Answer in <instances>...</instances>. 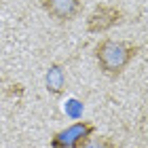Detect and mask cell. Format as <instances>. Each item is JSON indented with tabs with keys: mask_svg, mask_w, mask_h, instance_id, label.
Instances as JSON below:
<instances>
[{
	"mask_svg": "<svg viewBox=\"0 0 148 148\" xmlns=\"http://www.w3.org/2000/svg\"><path fill=\"white\" fill-rule=\"evenodd\" d=\"M95 55H97L99 68L108 74V76H116L138 55V47L133 42H125V40L106 38L95 47Z\"/></svg>",
	"mask_w": 148,
	"mask_h": 148,
	"instance_id": "6da1fadb",
	"label": "cell"
},
{
	"mask_svg": "<svg viewBox=\"0 0 148 148\" xmlns=\"http://www.w3.org/2000/svg\"><path fill=\"white\" fill-rule=\"evenodd\" d=\"M95 131V125L89 123V121H78L66 129L57 131L55 136L51 138V148H78L80 144H85L87 140L93 136Z\"/></svg>",
	"mask_w": 148,
	"mask_h": 148,
	"instance_id": "7a4b0ae2",
	"label": "cell"
},
{
	"mask_svg": "<svg viewBox=\"0 0 148 148\" xmlns=\"http://www.w3.org/2000/svg\"><path fill=\"white\" fill-rule=\"evenodd\" d=\"M121 17H123V13H121L116 6H110V4H99L95 6V11L89 15L87 19V30L93 32V34H99V32H106L114 28Z\"/></svg>",
	"mask_w": 148,
	"mask_h": 148,
	"instance_id": "3957f363",
	"label": "cell"
},
{
	"mask_svg": "<svg viewBox=\"0 0 148 148\" xmlns=\"http://www.w3.org/2000/svg\"><path fill=\"white\" fill-rule=\"evenodd\" d=\"M45 11L59 21L74 19L80 11V0H42Z\"/></svg>",
	"mask_w": 148,
	"mask_h": 148,
	"instance_id": "277c9868",
	"label": "cell"
},
{
	"mask_svg": "<svg viewBox=\"0 0 148 148\" xmlns=\"http://www.w3.org/2000/svg\"><path fill=\"white\" fill-rule=\"evenodd\" d=\"M66 87V74L64 70L59 68V66H51L49 72H47V89H49L51 93H62Z\"/></svg>",
	"mask_w": 148,
	"mask_h": 148,
	"instance_id": "5b68a950",
	"label": "cell"
},
{
	"mask_svg": "<svg viewBox=\"0 0 148 148\" xmlns=\"http://www.w3.org/2000/svg\"><path fill=\"white\" fill-rule=\"evenodd\" d=\"M78 148H116V144H114L110 138L99 136V138H89L85 144H80Z\"/></svg>",
	"mask_w": 148,
	"mask_h": 148,
	"instance_id": "8992f818",
	"label": "cell"
}]
</instances>
